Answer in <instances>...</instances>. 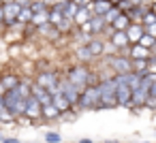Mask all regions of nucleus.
Returning a JSON list of instances; mask_svg holds the SVG:
<instances>
[{"mask_svg":"<svg viewBox=\"0 0 156 143\" xmlns=\"http://www.w3.org/2000/svg\"><path fill=\"white\" fill-rule=\"evenodd\" d=\"M62 77H64L69 83H73L75 88H79V90H83V88H88V85H98V75H96V71H94L90 64L73 62V64H69V66L62 71Z\"/></svg>","mask_w":156,"mask_h":143,"instance_id":"1","label":"nucleus"},{"mask_svg":"<svg viewBox=\"0 0 156 143\" xmlns=\"http://www.w3.org/2000/svg\"><path fill=\"white\" fill-rule=\"evenodd\" d=\"M60 79H62V71L60 68H49V71H37L34 73V77H32V81L39 85V88H43V90H47L51 96L54 94H58V88H60Z\"/></svg>","mask_w":156,"mask_h":143,"instance_id":"2","label":"nucleus"},{"mask_svg":"<svg viewBox=\"0 0 156 143\" xmlns=\"http://www.w3.org/2000/svg\"><path fill=\"white\" fill-rule=\"evenodd\" d=\"M75 109L79 113L81 111H101V92H98V85L83 88L81 94H79V100H77Z\"/></svg>","mask_w":156,"mask_h":143,"instance_id":"3","label":"nucleus"},{"mask_svg":"<svg viewBox=\"0 0 156 143\" xmlns=\"http://www.w3.org/2000/svg\"><path fill=\"white\" fill-rule=\"evenodd\" d=\"M101 62L113 73V75H128L133 73V60L124 54H115V56H103Z\"/></svg>","mask_w":156,"mask_h":143,"instance_id":"4","label":"nucleus"},{"mask_svg":"<svg viewBox=\"0 0 156 143\" xmlns=\"http://www.w3.org/2000/svg\"><path fill=\"white\" fill-rule=\"evenodd\" d=\"M98 92H101V111H109V109H118V100H115V81L105 79L98 81Z\"/></svg>","mask_w":156,"mask_h":143,"instance_id":"5","label":"nucleus"},{"mask_svg":"<svg viewBox=\"0 0 156 143\" xmlns=\"http://www.w3.org/2000/svg\"><path fill=\"white\" fill-rule=\"evenodd\" d=\"M2 107L17 120V117H22L24 111H26V98H22V96L17 94V90H9V92L2 94Z\"/></svg>","mask_w":156,"mask_h":143,"instance_id":"6","label":"nucleus"},{"mask_svg":"<svg viewBox=\"0 0 156 143\" xmlns=\"http://www.w3.org/2000/svg\"><path fill=\"white\" fill-rule=\"evenodd\" d=\"M115 81V100H118V109H130V98H133V90L126 83V75H113Z\"/></svg>","mask_w":156,"mask_h":143,"instance_id":"7","label":"nucleus"},{"mask_svg":"<svg viewBox=\"0 0 156 143\" xmlns=\"http://www.w3.org/2000/svg\"><path fill=\"white\" fill-rule=\"evenodd\" d=\"M20 81H22V75L17 73V68H15L13 62H9L7 66H2V71H0V88H2V92L15 90Z\"/></svg>","mask_w":156,"mask_h":143,"instance_id":"8","label":"nucleus"},{"mask_svg":"<svg viewBox=\"0 0 156 143\" xmlns=\"http://www.w3.org/2000/svg\"><path fill=\"white\" fill-rule=\"evenodd\" d=\"M20 11H22L20 0H5V5H2V17H5L2 26H5V30H9L11 26H15Z\"/></svg>","mask_w":156,"mask_h":143,"instance_id":"9","label":"nucleus"},{"mask_svg":"<svg viewBox=\"0 0 156 143\" xmlns=\"http://www.w3.org/2000/svg\"><path fill=\"white\" fill-rule=\"evenodd\" d=\"M58 92H60L69 103H71V107H73V109L77 107V100H79V94H81V90H79V88H75L73 83H69V81L62 77V79H60V88H58Z\"/></svg>","mask_w":156,"mask_h":143,"instance_id":"10","label":"nucleus"},{"mask_svg":"<svg viewBox=\"0 0 156 143\" xmlns=\"http://www.w3.org/2000/svg\"><path fill=\"white\" fill-rule=\"evenodd\" d=\"M41 111H43L41 103H39L37 98H32V96H30V98L26 100V111H24V117H28L34 126H37V124H43V122H41Z\"/></svg>","mask_w":156,"mask_h":143,"instance_id":"11","label":"nucleus"},{"mask_svg":"<svg viewBox=\"0 0 156 143\" xmlns=\"http://www.w3.org/2000/svg\"><path fill=\"white\" fill-rule=\"evenodd\" d=\"M107 43L113 45V47L118 49V54H126V49L130 47V41H128L126 32H111V34L107 37Z\"/></svg>","mask_w":156,"mask_h":143,"instance_id":"12","label":"nucleus"},{"mask_svg":"<svg viewBox=\"0 0 156 143\" xmlns=\"http://www.w3.org/2000/svg\"><path fill=\"white\" fill-rule=\"evenodd\" d=\"M86 47L90 49V54L94 56V60H101L105 56V49H107V41L105 39H90L86 43Z\"/></svg>","mask_w":156,"mask_h":143,"instance_id":"13","label":"nucleus"},{"mask_svg":"<svg viewBox=\"0 0 156 143\" xmlns=\"http://www.w3.org/2000/svg\"><path fill=\"white\" fill-rule=\"evenodd\" d=\"M73 56H75V62H79V64H94L96 60H94V56L90 54V49L86 47V45H77L75 47V51H73Z\"/></svg>","mask_w":156,"mask_h":143,"instance_id":"14","label":"nucleus"},{"mask_svg":"<svg viewBox=\"0 0 156 143\" xmlns=\"http://www.w3.org/2000/svg\"><path fill=\"white\" fill-rule=\"evenodd\" d=\"M60 117H62V113L54 105H45L43 111H41V122L43 124H56V122H60Z\"/></svg>","mask_w":156,"mask_h":143,"instance_id":"15","label":"nucleus"},{"mask_svg":"<svg viewBox=\"0 0 156 143\" xmlns=\"http://www.w3.org/2000/svg\"><path fill=\"white\" fill-rule=\"evenodd\" d=\"M90 11H92V15H98V17H105L111 9H113V5L109 2V0H94V2L88 7Z\"/></svg>","mask_w":156,"mask_h":143,"instance_id":"16","label":"nucleus"},{"mask_svg":"<svg viewBox=\"0 0 156 143\" xmlns=\"http://www.w3.org/2000/svg\"><path fill=\"white\" fill-rule=\"evenodd\" d=\"M143 34H145L143 24H130V26H128V30H126V37H128V41H130V45L139 43V39H141Z\"/></svg>","mask_w":156,"mask_h":143,"instance_id":"17","label":"nucleus"},{"mask_svg":"<svg viewBox=\"0 0 156 143\" xmlns=\"http://www.w3.org/2000/svg\"><path fill=\"white\" fill-rule=\"evenodd\" d=\"M124 56H128L130 60H147V58H150V51L135 43V45H130V47L126 49V54H124Z\"/></svg>","mask_w":156,"mask_h":143,"instance_id":"18","label":"nucleus"},{"mask_svg":"<svg viewBox=\"0 0 156 143\" xmlns=\"http://www.w3.org/2000/svg\"><path fill=\"white\" fill-rule=\"evenodd\" d=\"M32 98H37V100L41 103V107H45V105H51V94H49L47 90L39 88L34 81H32Z\"/></svg>","mask_w":156,"mask_h":143,"instance_id":"19","label":"nucleus"},{"mask_svg":"<svg viewBox=\"0 0 156 143\" xmlns=\"http://www.w3.org/2000/svg\"><path fill=\"white\" fill-rule=\"evenodd\" d=\"M90 17H92V11H90L88 7H81V9L77 11V15L73 17V24H75V28H83V26L90 22Z\"/></svg>","mask_w":156,"mask_h":143,"instance_id":"20","label":"nucleus"},{"mask_svg":"<svg viewBox=\"0 0 156 143\" xmlns=\"http://www.w3.org/2000/svg\"><path fill=\"white\" fill-rule=\"evenodd\" d=\"M130 24H133V22L128 19V15H126V13H120V15H118V19H115L109 28H111L113 32H126Z\"/></svg>","mask_w":156,"mask_h":143,"instance_id":"21","label":"nucleus"},{"mask_svg":"<svg viewBox=\"0 0 156 143\" xmlns=\"http://www.w3.org/2000/svg\"><path fill=\"white\" fill-rule=\"evenodd\" d=\"M51 105H54V107H56L60 113H69V111L73 109V107H71V103H69V100H66V98H64L60 92L51 96Z\"/></svg>","mask_w":156,"mask_h":143,"instance_id":"22","label":"nucleus"},{"mask_svg":"<svg viewBox=\"0 0 156 143\" xmlns=\"http://www.w3.org/2000/svg\"><path fill=\"white\" fill-rule=\"evenodd\" d=\"M43 143H64V137L60 130H45L43 132Z\"/></svg>","mask_w":156,"mask_h":143,"instance_id":"23","label":"nucleus"},{"mask_svg":"<svg viewBox=\"0 0 156 143\" xmlns=\"http://www.w3.org/2000/svg\"><path fill=\"white\" fill-rule=\"evenodd\" d=\"M62 19H64L62 11H60V9H58V7L54 5V7L49 9V26H54V28H56V26H58V24H60Z\"/></svg>","mask_w":156,"mask_h":143,"instance_id":"24","label":"nucleus"},{"mask_svg":"<svg viewBox=\"0 0 156 143\" xmlns=\"http://www.w3.org/2000/svg\"><path fill=\"white\" fill-rule=\"evenodd\" d=\"M126 83H128L130 90H137V88L143 83V75H139V73H128V75H126Z\"/></svg>","mask_w":156,"mask_h":143,"instance_id":"25","label":"nucleus"},{"mask_svg":"<svg viewBox=\"0 0 156 143\" xmlns=\"http://www.w3.org/2000/svg\"><path fill=\"white\" fill-rule=\"evenodd\" d=\"M30 22H32V11H30V7H22L20 15H17V24H22V26H28Z\"/></svg>","mask_w":156,"mask_h":143,"instance_id":"26","label":"nucleus"},{"mask_svg":"<svg viewBox=\"0 0 156 143\" xmlns=\"http://www.w3.org/2000/svg\"><path fill=\"white\" fill-rule=\"evenodd\" d=\"M154 41H156V39H152L150 34H143V37L139 39V43H137V45H141L143 49H147V51H150V49H152V45H154Z\"/></svg>","mask_w":156,"mask_h":143,"instance_id":"27","label":"nucleus"},{"mask_svg":"<svg viewBox=\"0 0 156 143\" xmlns=\"http://www.w3.org/2000/svg\"><path fill=\"white\" fill-rule=\"evenodd\" d=\"M30 11L32 13H43V11H49V9L43 5V0H32V2H30Z\"/></svg>","mask_w":156,"mask_h":143,"instance_id":"28","label":"nucleus"},{"mask_svg":"<svg viewBox=\"0 0 156 143\" xmlns=\"http://www.w3.org/2000/svg\"><path fill=\"white\" fill-rule=\"evenodd\" d=\"M118 15H120V11H118V9H115V7H113V9H111V11H109V13H107V15H105V17H103V19H105V22H107V26H111V24H113V22H115V19H118Z\"/></svg>","mask_w":156,"mask_h":143,"instance_id":"29","label":"nucleus"},{"mask_svg":"<svg viewBox=\"0 0 156 143\" xmlns=\"http://www.w3.org/2000/svg\"><path fill=\"white\" fill-rule=\"evenodd\" d=\"M141 24H143V28H147V26H152V24H156V15H154V13L150 11V13H147V15H145V17L141 19Z\"/></svg>","mask_w":156,"mask_h":143,"instance_id":"30","label":"nucleus"},{"mask_svg":"<svg viewBox=\"0 0 156 143\" xmlns=\"http://www.w3.org/2000/svg\"><path fill=\"white\" fill-rule=\"evenodd\" d=\"M2 143H24L17 134H5V139H2Z\"/></svg>","mask_w":156,"mask_h":143,"instance_id":"31","label":"nucleus"},{"mask_svg":"<svg viewBox=\"0 0 156 143\" xmlns=\"http://www.w3.org/2000/svg\"><path fill=\"white\" fill-rule=\"evenodd\" d=\"M145 109H147V111H152V113H156V98H150V100H147V105H145Z\"/></svg>","mask_w":156,"mask_h":143,"instance_id":"32","label":"nucleus"},{"mask_svg":"<svg viewBox=\"0 0 156 143\" xmlns=\"http://www.w3.org/2000/svg\"><path fill=\"white\" fill-rule=\"evenodd\" d=\"M145 34H150L152 39H156V24H152V26H147V28H145Z\"/></svg>","mask_w":156,"mask_h":143,"instance_id":"33","label":"nucleus"},{"mask_svg":"<svg viewBox=\"0 0 156 143\" xmlns=\"http://www.w3.org/2000/svg\"><path fill=\"white\" fill-rule=\"evenodd\" d=\"M92 2H94V0H75V5H77V7H90Z\"/></svg>","mask_w":156,"mask_h":143,"instance_id":"34","label":"nucleus"},{"mask_svg":"<svg viewBox=\"0 0 156 143\" xmlns=\"http://www.w3.org/2000/svg\"><path fill=\"white\" fill-rule=\"evenodd\" d=\"M75 143H96L94 139H90V137H81V139H77Z\"/></svg>","mask_w":156,"mask_h":143,"instance_id":"35","label":"nucleus"},{"mask_svg":"<svg viewBox=\"0 0 156 143\" xmlns=\"http://www.w3.org/2000/svg\"><path fill=\"white\" fill-rule=\"evenodd\" d=\"M143 2H145V0H130V5H133V7H141Z\"/></svg>","mask_w":156,"mask_h":143,"instance_id":"36","label":"nucleus"},{"mask_svg":"<svg viewBox=\"0 0 156 143\" xmlns=\"http://www.w3.org/2000/svg\"><path fill=\"white\" fill-rule=\"evenodd\" d=\"M101 143H122V141H118V139H103Z\"/></svg>","mask_w":156,"mask_h":143,"instance_id":"37","label":"nucleus"},{"mask_svg":"<svg viewBox=\"0 0 156 143\" xmlns=\"http://www.w3.org/2000/svg\"><path fill=\"white\" fill-rule=\"evenodd\" d=\"M150 9H152V13L156 15V0H152V2H150Z\"/></svg>","mask_w":156,"mask_h":143,"instance_id":"38","label":"nucleus"},{"mask_svg":"<svg viewBox=\"0 0 156 143\" xmlns=\"http://www.w3.org/2000/svg\"><path fill=\"white\" fill-rule=\"evenodd\" d=\"M150 56H154V58H156V41H154V45H152V49H150Z\"/></svg>","mask_w":156,"mask_h":143,"instance_id":"39","label":"nucleus"},{"mask_svg":"<svg viewBox=\"0 0 156 143\" xmlns=\"http://www.w3.org/2000/svg\"><path fill=\"white\" fill-rule=\"evenodd\" d=\"M5 134H7V132H5L2 128H0V143H2V139H5Z\"/></svg>","mask_w":156,"mask_h":143,"instance_id":"40","label":"nucleus"},{"mask_svg":"<svg viewBox=\"0 0 156 143\" xmlns=\"http://www.w3.org/2000/svg\"><path fill=\"white\" fill-rule=\"evenodd\" d=\"M2 22H5V17H2V7H0V26H2Z\"/></svg>","mask_w":156,"mask_h":143,"instance_id":"41","label":"nucleus"},{"mask_svg":"<svg viewBox=\"0 0 156 143\" xmlns=\"http://www.w3.org/2000/svg\"><path fill=\"white\" fill-rule=\"evenodd\" d=\"M130 143H154V141H130Z\"/></svg>","mask_w":156,"mask_h":143,"instance_id":"42","label":"nucleus"},{"mask_svg":"<svg viewBox=\"0 0 156 143\" xmlns=\"http://www.w3.org/2000/svg\"><path fill=\"white\" fill-rule=\"evenodd\" d=\"M109 2H111V5H113V7H115V5H118V2H120V0H109Z\"/></svg>","mask_w":156,"mask_h":143,"instance_id":"43","label":"nucleus"},{"mask_svg":"<svg viewBox=\"0 0 156 143\" xmlns=\"http://www.w3.org/2000/svg\"><path fill=\"white\" fill-rule=\"evenodd\" d=\"M64 2H75V0H64Z\"/></svg>","mask_w":156,"mask_h":143,"instance_id":"44","label":"nucleus"},{"mask_svg":"<svg viewBox=\"0 0 156 143\" xmlns=\"http://www.w3.org/2000/svg\"><path fill=\"white\" fill-rule=\"evenodd\" d=\"M154 117H156V113H154Z\"/></svg>","mask_w":156,"mask_h":143,"instance_id":"45","label":"nucleus"}]
</instances>
